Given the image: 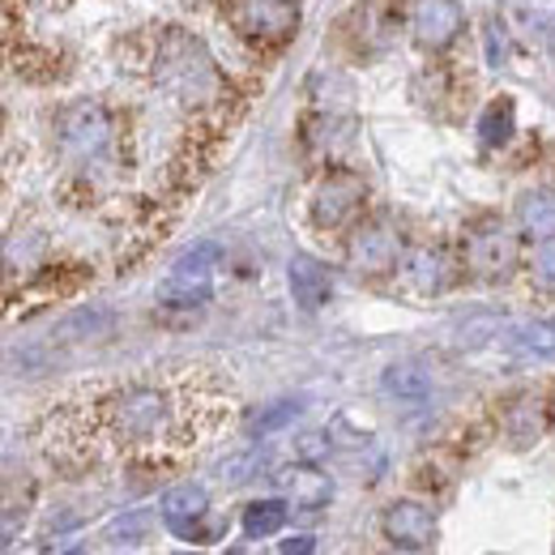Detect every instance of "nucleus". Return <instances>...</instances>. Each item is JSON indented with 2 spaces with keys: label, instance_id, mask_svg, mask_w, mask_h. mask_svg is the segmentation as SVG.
<instances>
[{
  "label": "nucleus",
  "instance_id": "nucleus-12",
  "mask_svg": "<svg viewBox=\"0 0 555 555\" xmlns=\"http://www.w3.org/2000/svg\"><path fill=\"white\" fill-rule=\"evenodd\" d=\"M107 133H112L107 116L94 112V107H81V112H73L69 125H65V145H69L73 154H99L107 145Z\"/></svg>",
  "mask_w": 555,
  "mask_h": 555
},
{
  "label": "nucleus",
  "instance_id": "nucleus-23",
  "mask_svg": "<svg viewBox=\"0 0 555 555\" xmlns=\"http://www.w3.org/2000/svg\"><path fill=\"white\" fill-rule=\"evenodd\" d=\"M65 555H86V552H77V547H73V552H65Z\"/></svg>",
  "mask_w": 555,
  "mask_h": 555
},
{
  "label": "nucleus",
  "instance_id": "nucleus-20",
  "mask_svg": "<svg viewBox=\"0 0 555 555\" xmlns=\"http://www.w3.org/2000/svg\"><path fill=\"white\" fill-rule=\"evenodd\" d=\"M299 415V402H278L274 411H266V415H257V431H274V427H282V423H291V418Z\"/></svg>",
  "mask_w": 555,
  "mask_h": 555
},
{
  "label": "nucleus",
  "instance_id": "nucleus-13",
  "mask_svg": "<svg viewBox=\"0 0 555 555\" xmlns=\"http://www.w3.org/2000/svg\"><path fill=\"white\" fill-rule=\"evenodd\" d=\"M517 222L526 235L534 240H555V193L552 189H534L517 202Z\"/></svg>",
  "mask_w": 555,
  "mask_h": 555
},
{
  "label": "nucleus",
  "instance_id": "nucleus-6",
  "mask_svg": "<svg viewBox=\"0 0 555 555\" xmlns=\"http://www.w3.org/2000/svg\"><path fill=\"white\" fill-rule=\"evenodd\" d=\"M517 261V240L500 227V222H483L466 235V266L479 278L508 274V266Z\"/></svg>",
  "mask_w": 555,
  "mask_h": 555
},
{
  "label": "nucleus",
  "instance_id": "nucleus-14",
  "mask_svg": "<svg viewBox=\"0 0 555 555\" xmlns=\"http://www.w3.org/2000/svg\"><path fill=\"white\" fill-rule=\"evenodd\" d=\"M380 385L398 402H423V398H431V376L418 363H393V367H385Z\"/></svg>",
  "mask_w": 555,
  "mask_h": 555
},
{
  "label": "nucleus",
  "instance_id": "nucleus-10",
  "mask_svg": "<svg viewBox=\"0 0 555 555\" xmlns=\"http://www.w3.org/2000/svg\"><path fill=\"white\" fill-rule=\"evenodd\" d=\"M278 491H282L295 508L312 513V508H325V504H330V495H334V479H330V475H321L317 466H286V470L278 475Z\"/></svg>",
  "mask_w": 555,
  "mask_h": 555
},
{
  "label": "nucleus",
  "instance_id": "nucleus-3",
  "mask_svg": "<svg viewBox=\"0 0 555 555\" xmlns=\"http://www.w3.org/2000/svg\"><path fill=\"white\" fill-rule=\"evenodd\" d=\"M295 17L299 9L291 0H240L231 13L235 30L253 43H282L295 30Z\"/></svg>",
  "mask_w": 555,
  "mask_h": 555
},
{
  "label": "nucleus",
  "instance_id": "nucleus-1",
  "mask_svg": "<svg viewBox=\"0 0 555 555\" xmlns=\"http://www.w3.org/2000/svg\"><path fill=\"white\" fill-rule=\"evenodd\" d=\"M214 261H218V248L214 244H197L193 253H184L171 274L163 282V304L167 308H202L209 295H214Z\"/></svg>",
  "mask_w": 555,
  "mask_h": 555
},
{
  "label": "nucleus",
  "instance_id": "nucleus-5",
  "mask_svg": "<svg viewBox=\"0 0 555 555\" xmlns=\"http://www.w3.org/2000/svg\"><path fill=\"white\" fill-rule=\"evenodd\" d=\"M363 197H367V189H363V180L359 176H350V171H334L321 189H317V197H312V222L317 227H347L350 218L359 214L363 206Z\"/></svg>",
  "mask_w": 555,
  "mask_h": 555
},
{
  "label": "nucleus",
  "instance_id": "nucleus-17",
  "mask_svg": "<svg viewBox=\"0 0 555 555\" xmlns=\"http://www.w3.org/2000/svg\"><path fill=\"white\" fill-rule=\"evenodd\" d=\"M517 129V112H513V99H495L487 103L483 120H479V138L483 145H504Z\"/></svg>",
  "mask_w": 555,
  "mask_h": 555
},
{
  "label": "nucleus",
  "instance_id": "nucleus-9",
  "mask_svg": "<svg viewBox=\"0 0 555 555\" xmlns=\"http://www.w3.org/2000/svg\"><path fill=\"white\" fill-rule=\"evenodd\" d=\"M209 513V491L202 483H180L163 495V521L180 539H202V517Z\"/></svg>",
  "mask_w": 555,
  "mask_h": 555
},
{
  "label": "nucleus",
  "instance_id": "nucleus-18",
  "mask_svg": "<svg viewBox=\"0 0 555 555\" xmlns=\"http://www.w3.org/2000/svg\"><path fill=\"white\" fill-rule=\"evenodd\" d=\"M508 343H513V350H521V354H530V359H552L555 354V325H547V321L517 325Z\"/></svg>",
  "mask_w": 555,
  "mask_h": 555
},
{
  "label": "nucleus",
  "instance_id": "nucleus-8",
  "mask_svg": "<svg viewBox=\"0 0 555 555\" xmlns=\"http://www.w3.org/2000/svg\"><path fill=\"white\" fill-rule=\"evenodd\" d=\"M411 22H415L418 48L440 52V48H449V43L457 39V30H462V9H457V0H418Z\"/></svg>",
  "mask_w": 555,
  "mask_h": 555
},
{
  "label": "nucleus",
  "instance_id": "nucleus-11",
  "mask_svg": "<svg viewBox=\"0 0 555 555\" xmlns=\"http://www.w3.org/2000/svg\"><path fill=\"white\" fill-rule=\"evenodd\" d=\"M286 282H291V295H295V304H299L304 312H317V308L330 304L334 282H330V270H325L317 257H291Z\"/></svg>",
  "mask_w": 555,
  "mask_h": 555
},
{
  "label": "nucleus",
  "instance_id": "nucleus-4",
  "mask_svg": "<svg viewBox=\"0 0 555 555\" xmlns=\"http://www.w3.org/2000/svg\"><path fill=\"white\" fill-rule=\"evenodd\" d=\"M402 257V240L393 227L385 222H363L354 235H350V266L359 274L376 278V274H389Z\"/></svg>",
  "mask_w": 555,
  "mask_h": 555
},
{
  "label": "nucleus",
  "instance_id": "nucleus-16",
  "mask_svg": "<svg viewBox=\"0 0 555 555\" xmlns=\"http://www.w3.org/2000/svg\"><path fill=\"white\" fill-rule=\"evenodd\" d=\"M240 526H244L248 539H270V534H278L286 526V500H253L244 508Z\"/></svg>",
  "mask_w": 555,
  "mask_h": 555
},
{
  "label": "nucleus",
  "instance_id": "nucleus-7",
  "mask_svg": "<svg viewBox=\"0 0 555 555\" xmlns=\"http://www.w3.org/2000/svg\"><path fill=\"white\" fill-rule=\"evenodd\" d=\"M380 530L398 547H427L436 539V513L418 500H393L380 517Z\"/></svg>",
  "mask_w": 555,
  "mask_h": 555
},
{
  "label": "nucleus",
  "instance_id": "nucleus-19",
  "mask_svg": "<svg viewBox=\"0 0 555 555\" xmlns=\"http://www.w3.org/2000/svg\"><path fill=\"white\" fill-rule=\"evenodd\" d=\"M534 278H539L547 291H555V240H543V244H539V253H534Z\"/></svg>",
  "mask_w": 555,
  "mask_h": 555
},
{
  "label": "nucleus",
  "instance_id": "nucleus-2",
  "mask_svg": "<svg viewBox=\"0 0 555 555\" xmlns=\"http://www.w3.org/2000/svg\"><path fill=\"white\" fill-rule=\"evenodd\" d=\"M112 427L125 440H150L167 427V398L158 389H129L112 402Z\"/></svg>",
  "mask_w": 555,
  "mask_h": 555
},
{
  "label": "nucleus",
  "instance_id": "nucleus-21",
  "mask_svg": "<svg viewBox=\"0 0 555 555\" xmlns=\"http://www.w3.org/2000/svg\"><path fill=\"white\" fill-rule=\"evenodd\" d=\"M282 555H312V539L308 534H291L282 547H278Z\"/></svg>",
  "mask_w": 555,
  "mask_h": 555
},
{
  "label": "nucleus",
  "instance_id": "nucleus-22",
  "mask_svg": "<svg viewBox=\"0 0 555 555\" xmlns=\"http://www.w3.org/2000/svg\"><path fill=\"white\" fill-rule=\"evenodd\" d=\"M380 555H427V547H398V543H393L389 552H380Z\"/></svg>",
  "mask_w": 555,
  "mask_h": 555
},
{
  "label": "nucleus",
  "instance_id": "nucleus-15",
  "mask_svg": "<svg viewBox=\"0 0 555 555\" xmlns=\"http://www.w3.org/2000/svg\"><path fill=\"white\" fill-rule=\"evenodd\" d=\"M406 282L415 286L418 295H436V291L449 286V261L436 248H418L406 261Z\"/></svg>",
  "mask_w": 555,
  "mask_h": 555
}]
</instances>
